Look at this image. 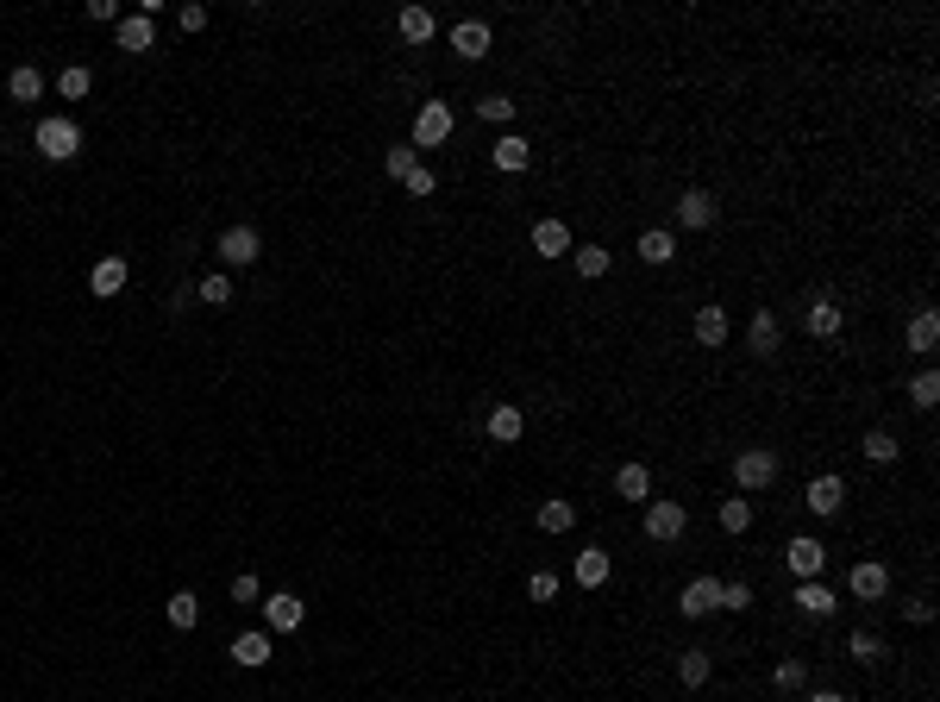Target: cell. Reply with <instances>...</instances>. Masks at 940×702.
<instances>
[{
  "label": "cell",
  "mask_w": 940,
  "mask_h": 702,
  "mask_svg": "<svg viewBox=\"0 0 940 702\" xmlns=\"http://www.w3.org/2000/svg\"><path fill=\"white\" fill-rule=\"evenodd\" d=\"M734 483H740V496H759V489L778 483V452H765V446H752L734 458Z\"/></svg>",
  "instance_id": "7a4b0ae2"
},
{
  "label": "cell",
  "mask_w": 940,
  "mask_h": 702,
  "mask_svg": "<svg viewBox=\"0 0 940 702\" xmlns=\"http://www.w3.org/2000/svg\"><path fill=\"white\" fill-rule=\"evenodd\" d=\"M232 602L257 608V602H264V583H257V577H232Z\"/></svg>",
  "instance_id": "b9f144b4"
},
{
  "label": "cell",
  "mask_w": 940,
  "mask_h": 702,
  "mask_svg": "<svg viewBox=\"0 0 940 702\" xmlns=\"http://www.w3.org/2000/svg\"><path fill=\"white\" fill-rule=\"evenodd\" d=\"M721 608H734V615H740V608H752V590H746V583H721Z\"/></svg>",
  "instance_id": "ee69618b"
},
{
  "label": "cell",
  "mask_w": 940,
  "mask_h": 702,
  "mask_svg": "<svg viewBox=\"0 0 940 702\" xmlns=\"http://www.w3.org/2000/svg\"><path fill=\"white\" fill-rule=\"evenodd\" d=\"M684 527H690V514L684 502H646V540H684Z\"/></svg>",
  "instance_id": "8992f818"
},
{
  "label": "cell",
  "mask_w": 940,
  "mask_h": 702,
  "mask_svg": "<svg viewBox=\"0 0 940 702\" xmlns=\"http://www.w3.org/2000/svg\"><path fill=\"white\" fill-rule=\"evenodd\" d=\"M533 251L539 257H564V251H571V226H564V220H539L533 226Z\"/></svg>",
  "instance_id": "7402d4cb"
},
{
  "label": "cell",
  "mask_w": 940,
  "mask_h": 702,
  "mask_svg": "<svg viewBox=\"0 0 940 702\" xmlns=\"http://www.w3.org/2000/svg\"><path fill=\"white\" fill-rule=\"evenodd\" d=\"M82 13L94 19V26H107V19H120V7H113V0H88V7H82Z\"/></svg>",
  "instance_id": "f6af8a7d"
},
{
  "label": "cell",
  "mask_w": 940,
  "mask_h": 702,
  "mask_svg": "<svg viewBox=\"0 0 940 702\" xmlns=\"http://www.w3.org/2000/svg\"><path fill=\"white\" fill-rule=\"evenodd\" d=\"M608 571H615V558H608L602 546H583V552H577V583H583V590H602Z\"/></svg>",
  "instance_id": "e0dca14e"
},
{
  "label": "cell",
  "mask_w": 940,
  "mask_h": 702,
  "mask_svg": "<svg viewBox=\"0 0 940 702\" xmlns=\"http://www.w3.org/2000/svg\"><path fill=\"white\" fill-rule=\"evenodd\" d=\"M803 502H809V514H821V521H828V514H840V502H846V483H840V477H815Z\"/></svg>",
  "instance_id": "2e32d148"
},
{
  "label": "cell",
  "mask_w": 940,
  "mask_h": 702,
  "mask_svg": "<svg viewBox=\"0 0 940 702\" xmlns=\"http://www.w3.org/2000/svg\"><path fill=\"white\" fill-rule=\"evenodd\" d=\"M163 615H170V627H195V621H201V596H195V590H176Z\"/></svg>",
  "instance_id": "d6a6232c"
},
{
  "label": "cell",
  "mask_w": 940,
  "mask_h": 702,
  "mask_svg": "<svg viewBox=\"0 0 940 702\" xmlns=\"http://www.w3.org/2000/svg\"><path fill=\"white\" fill-rule=\"evenodd\" d=\"M483 427H489V439H496V446H514V439L527 433V420H521V408H514V402H502V408H489Z\"/></svg>",
  "instance_id": "9a60e30c"
},
{
  "label": "cell",
  "mask_w": 940,
  "mask_h": 702,
  "mask_svg": "<svg viewBox=\"0 0 940 702\" xmlns=\"http://www.w3.org/2000/svg\"><path fill=\"white\" fill-rule=\"evenodd\" d=\"M88 289L94 295H120L126 289V257H101V264L88 270Z\"/></svg>",
  "instance_id": "603a6c76"
},
{
  "label": "cell",
  "mask_w": 940,
  "mask_h": 702,
  "mask_svg": "<svg viewBox=\"0 0 940 702\" xmlns=\"http://www.w3.org/2000/svg\"><path fill=\"white\" fill-rule=\"evenodd\" d=\"M57 95H63V101H82V95H88V69H82V63H69L63 76H57Z\"/></svg>",
  "instance_id": "74e56055"
},
{
  "label": "cell",
  "mask_w": 940,
  "mask_h": 702,
  "mask_svg": "<svg viewBox=\"0 0 940 702\" xmlns=\"http://www.w3.org/2000/svg\"><path fill=\"white\" fill-rule=\"evenodd\" d=\"M195 295L207 301V308H226V301H232V276H220V270H214V276H201V289H195Z\"/></svg>",
  "instance_id": "d590c367"
},
{
  "label": "cell",
  "mask_w": 940,
  "mask_h": 702,
  "mask_svg": "<svg viewBox=\"0 0 940 702\" xmlns=\"http://www.w3.org/2000/svg\"><path fill=\"white\" fill-rule=\"evenodd\" d=\"M477 113H483L489 126H508V120H514V101H508V95H483V101H477Z\"/></svg>",
  "instance_id": "60d3db41"
},
{
  "label": "cell",
  "mask_w": 940,
  "mask_h": 702,
  "mask_svg": "<svg viewBox=\"0 0 940 702\" xmlns=\"http://www.w3.org/2000/svg\"><path fill=\"white\" fill-rule=\"evenodd\" d=\"M445 138H452V107H445V101H427V107L414 113V138H408V145H414V151H439Z\"/></svg>",
  "instance_id": "3957f363"
},
{
  "label": "cell",
  "mask_w": 940,
  "mask_h": 702,
  "mask_svg": "<svg viewBox=\"0 0 940 702\" xmlns=\"http://www.w3.org/2000/svg\"><path fill=\"white\" fill-rule=\"evenodd\" d=\"M846 652H853L859 665H878V659H884V640H878V634H853V640H846Z\"/></svg>",
  "instance_id": "ab89813d"
},
{
  "label": "cell",
  "mask_w": 940,
  "mask_h": 702,
  "mask_svg": "<svg viewBox=\"0 0 940 702\" xmlns=\"http://www.w3.org/2000/svg\"><path fill=\"white\" fill-rule=\"evenodd\" d=\"M615 489H621L627 502H652V471H646V464H621V471H615Z\"/></svg>",
  "instance_id": "4316f807"
},
{
  "label": "cell",
  "mask_w": 940,
  "mask_h": 702,
  "mask_svg": "<svg viewBox=\"0 0 940 702\" xmlns=\"http://www.w3.org/2000/svg\"><path fill=\"white\" fill-rule=\"evenodd\" d=\"M884 590H890V571L878 565V558H865V565H853V596H859V602H878Z\"/></svg>",
  "instance_id": "44dd1931"
},
{
  "label": "cell",
  "mask_w": 940,
  "mask_h": 702,
  "mask_svg": "<svg viewBox=\"0 0 940 702\" xmlns=\"http://www.w3.org/2000/svg\"><path fill=\"white\" fill-rule=\"evenodd\" d=\"M383 170H389V176H395V182H408V176H414V170H420V157H414V145H395V151H389V157H383Z\"/></svg>",
  "instance_id": "8d00e7d4"
},
{
  "label": "cell",
  "mask_w": 940,
  "mask_h": 702,
  "mask_svg": "<svg viewBox=\"0 0 940 702\" xmlns=\"http://www.w3.org/2000/svg\"><path fill=\"white\" fill-rule=\"evenodd\" d=\"M903 339H909V351H934V345H940V314L922 308V314L909 320V333H903Z\"/></svg>",
  "instance_id": "f1b7e54d"
},
{
  "label": "cell",
  "mask_w": 940,
  "mask_h": 702,
  "mask_svg": "<svg viewBox=\"0 0 940 702\" xmlns=\"http://www.w3.org/2000/svg\"><path fill=\"white\" fill-rule=\"evenodd\" d=\"M176 19H182V32H201V26H207V7H201V0H195V7H182Z\"/></svg>",
  "instance_id": "bcb514c9"
},
{
  "label": "cell",
  "mask_w": 940,
  "mask_h": 702,
  "mask_svg": "<svg viewBox=\"0 0 940 702\" xmlns=\"http://www.w3.org/2000/svg\"><path fill=\"white\" fill-rule=\"evenodd\" d=\"M571 264H577V276H590V283H596V276L615 270V251H602V245H571Z\"/></svg>",
  "instance_id": "484cf974"
},
{
  "label": "cell",
  "mask_w": 940,
  "mask_h": 702,
  "mask_svg": "<svg viewBox=\"0 0 940 702\" xmlns=\"http://www.w3.org/2000/svg\"><path fill=\"white\" fill-rule=\"evenodd\" d=\"M796 608H803L809 621H828L834 608H840V596H834V590H828V583H821V577H809V583H796Z\"/></svg>",
  "instance_id": "8fae6325"
},
{
  "label": "cell",
  "mask_w": 940,
  "mask_h": 702,
  "mask_svg": "<svg viewBox=\"0 0 940 702\" xmlns=\"http://www.w3.org/2000/svg\"><path fill=\"white\" fill-rule=\"evenodd\" d=\"M784 565L796 571V583H809V577H821V565H828V546L809 540V533H796V540L784 546Z\"/></svg>",
  "instance_id": "52a82bcc"
},
{
  "label": "cell",
  "mask_w": 940,
  "mask_h": 702,
  "mask_svg": "<svg viewBox=\"0 0 940 702\" xmlns=\"http://www.w3.org/2000/svg\"><path fill=\"white\" fill-rule=\"evenodd\" d=\"M257 257H264V239H257L251 226H226V232H220V264H226V270H251Z\"/></svg>",
  "instance_id": "5b68a950"
},
{
  "label": "cell",
  "mask_w": 940,
  "mask_h": 702,
  "mask_svg": "<svg viewBox=\"0 0 940 702\" xmlns=\"http://www.w3.org/2000/svg\"><path fill=\"white\" fill-rule=\"evenodd\" d=\"M489 163H496V170H508V176H521L527 163H533V145H527V138H514V132H502L496 151H489Z\"/></svg>",
  "instance_id": "4fadbf2b"
},
{
  "label": "cell",
  "mask_w": 940,
  "mask_h": 702,
  "mask_svg": "<svg viewBox=\"0 0 940 702\" xmlns=\"http://www.w3.org/2000/svg\"><path fill=\"white\" fill-rule=\"evenodd\" d=\"M778 339H784L778 314H771V308H752V320H746V345H752V358H778Z\"/></svg>",
  "instance_id": "ba28073f"
},
{
  "label": "cell",
  "mask_w": 940,
  "mask_h": 702,
  "mask_svg": "<svg viewBox=\"0 0 940 702\" xmlns=\"http://www.w3.org/2000/svg\"><path fill=\"white\" fill-rule=\"evenodd\" d=\"M32 145L51 157V163H69L82 151V126L76 120H63V113H51V120H38V132H32Z\"/></svg>",
  "instance_id": "6da1fadb"
},
{
  "label": "cell",
  "mask_w": 940,
  "mask_h": 702,
  "mask_svg": "<svg viewBox=\"0 0 940 702\" xmlns=\"http://www.w3.org/2000/svg\"><path fill=\"white\" fill-rule=\"evenodd\" d=\"M709 671H715V659H709V652H702V646H696V652H684V659H677V677H684L690 690H702V684H709Z\"/></svg>",
  "instance_id": "1f68e13d"
},
{
  "label": "cell",
  "mask_w": 940,
  "mask_h": 702,
  "mask_svg": "<svg viewBox=\"0 0 940 702\" xmlns=\"http://www.w3.org/2000/svg\"><path fill=\"white\" fill-rule=\"evenodd\" d=\"M840 320H846V314H840V301H828V295H815V301H809V314H803V326H809L815 339H834V333H840Z\"/></svg>",
  "instance_id": "ffe728a7"
},
{
  "label": "cell",
  "mask_w": 940,
  "mask_h": 702,
  "mask_svg": "<svg viewBox=\"0 0 940 702\" xmlns=\"http://www.w3.org/2000/svg\"><path fill=\"white\" fill-rule=\"evenodd\" d=\"M395 26H402V38H408V44H427V38L439 32V19H433L427 7H402V19H395Z\"/></svg>",
  "instance_id": "4dcf8cb0"
},
{
  "label": "cell",
  "mask_w": 940,
  "mask_h": 702,
  "mask_svg": "<svg viewBox=\"0 0 940 702\" xmlns=\"http://www.w3.org/2000/svg\"><path fill=\"white\" fill-rule=\"evenodd\" d=\"M433 189H439L433 170H414V176H408V195H433Z\"/></svg>",
  "instance_id": "7dc6e473"
},
{
  "label": "cell",
  "mask_w": 940,
  "mask_h": 702,
  "mask_svg": "<svg viewBox=\"0 0 940 702\" xmlns=\"http://www.w3.org/2000/svg\"><path fill=\"white\" fill-rule=\"evenodd\" d=\"M7 95H13L19 107H26V101H44V76H38L32 63H19L13 76H7Z\"/></svg>",
  "instance_id": "83f0119b"
},
{
  "label": "cell",
  "mask_w": 940,
  "mask_h": 702,
  "mask_svg": "<svg viewBox=\"0 0 940 702\" xmlns=\"http://www.w3.org/2000/svg\"><path fill=\"white\" fill-rule=\"evenodd\" d=\"M721 339H727V308L702 301V308H696V345H709V351H715Z\"/></svg>",
  "instance_id": "cb8c5ba5"
},
{
  "label": "cell",
  "mask_w": 940,
  "mask_h": 702,
  "mask_svg": "<svg viewBox=\"0 0 940 702\" xmlns=\"http://www.w3.org/2000/svg\"><path fill=\"white\" fill-rule=\"evenodd\" d=\"M859 452L872 458V464H897V458H903L897 433H884V427H872V433H865V439H859Z\"/></svg>",
  "instance_id": "f546056e"
},
{
  "label": "cell",
  "mask_w": 940,
  "mask_h": 702,
  "mask_svg": "<svg viewBox=\"0 0 940 702\" xmlns=\"http://www.w3.org/2000/svg\"><path fill=\"white\" fill-rule=\"evenodd\" d=\"M934 402H940V377H934V370H922V377H909V408H922V414H928Z\"/></svg>",
  "instance_id": "836d02e7"
},
{
  "label": "cell",
  "mask_w": 940,
  "mask_h": 702,
  "mask_svg": "<svg viewBox=\"0 0 940 702\" xmlns=\"http://www.w3.org/2000/svg\"><path fill=\"white\" fill-rule=\"evenodd\" d=\"M527 596H533V602H558V577H552V571H533Z\"/></svg>",
  "instance_id": "7bdbcfd3"
},
{
  "label": "cell",
  "mask_w": 940,
  "mask_h": 702,
  "mask_svg": "<svg viewBox=\"0 0 940 702\" xmlns=\"http://www.w3.org/2000/svg\"><path fill=\"white\" fill-rule=\"evenodd\" d=\"M533 521H539V533H571V527H577V508L552 496V502H539V508H533Z\"/></svg>",
  "instance_id": "d4e9b609"
},
{
  "label": "cell",
  "mask_w": 940,
  "mask_h": 702,
  "mask_svg": "<svg viewBox=\"0 0 940 702\" xmlns=\"http://www.w3.org/2000/svg\"><path fill=\"white\" fill-rule=\"evenodd\" d=\"M809 702H846V696H840V690H815Z\"/></svg>",
  "instance_id": "c3c4849f"
},
{
  "label": "cell",
  "mask_w": 940,
  "mask_h": 702,
  "mask_svg": "<svg viewBox=\"0 0 940 702\" xmlns=\"http://www.w3.org/2000/svg\"><path fill=\"white\" fill-rule=\"evenodd\" d=\"M452 51H458L464 63L489 57V26H483V19H464V26H452Z\"/></svg>",
  "instance_id": "5bb4252c"
},
{
  "label": "cell",
  "mask_w": 940,
  "mask_h": 702,
  "mask_svg": "<svg viewBox=\"0 0 940 702\" xmlns=\"http://www.w3.org/2000/svg\"><path fill=\"white\" fill-rule=\"evenodd\" d=\"M120 51H157V19H145V13H132V19H120Z\"/></svg>",
  "instance_id": "ac0fdd59"
},
{
  "label": "cell",
  "mask_w": 940,
  "mask_h": 702,
  "mask_svg": "<svg viewBox=\"0 0 940 702\" xmlns=\"http://www.w3.org/2000/svg\"><path fill=\"white\" fill-rule=\"evenodd\" d=\"M677 226H684V232H709L715 226V195H702V189L677 195Z\"/></svg>",
  "instance_id": "30bf717a"
},
{
  "label": "cell",
  "mask_w": 940,
  "mask_h": 702,
  "mask_svg": "<svg viewBox=\"0 0 940 702\" xmlns=\"http://www.w3.org/2000/svg\"><path fill=\"white\" fill-rule=\"evenodd\" d=\"M721 527H727V533H746V527H752V502H746V496H727V502H721Z\"/></svg>",
  "instance_id": "e575fe53"
},
{
  "label": "cell",
  "mask_w": 940,
  "mask_h": 702,
  "mask_svg": "<svg viewBox=\"0 0 940 702\" xmlns=\"http://www.w3.org/2000/svg\"><path fill=\"white\" fill-rule=\"evenodd\" d=\"M803 677H809V665H803V659H778L771 684H778V690H803Z\"/></svg>",
  "instance_id": "f35d334b"
},
{
  "label": "cell",
  "mask_w": 940,
  "mask_h": 702,
  "mask_svg": "<svg viewBox=\"0 0 940 702\" xmlns=\"http://www.w3.org/2000/svg\"><path fill=\"white\" fill-rule=\"evenodd\" d=\"M715 608H721V577H709V571L690 577L684 596H677V615L684 621H702V615H715Z\"/></svg>",
  "instance_id": "277c9868"
},
{
  "label": "cell",
  "mask_w": 940,
  "mask_h": 702,
  "mask_svg": "<svg viewBox=\"0 0 940 702\" xmlns=\"http://www.w3.org/2000/svg\"><path fill=\"white\" fill-rule=\"evenodd\" d=\"M226 652H232V665H245V671H264V665H270V652H276V646H270V634H257V627H245V634H239V640H232Z\"/></svg>",
  "instance_id": "9c48e42d"
},
{
  "label": "cell",
  "mask_w": 940,
  "mask_h": 702,
  "mask_svg": "<svg viewBox=\"0 0 940 702\" xmlns=\"http://www.w3.org/2000/svg\"><path fill=\"white\" fill-rule=\"evenodd\" d=\"M257 608H264V621L276 627V634H295L301 615H308V602H301V596H264Z\"/></svg>",
  "instance_id": "7c38bea8"
},
{
  "label": "cell",
  "mask_w": 940,
  "mask_h": 702,
  "mask_svg": "<svg viewBox=\"0 0 940 702\" xmlns=\"http://www.w3.org/2000/svg\"><path fill=\"white\" fill-rule=\"evenodd\" d=\"M633 251H640V264H652V270H658V264H671V257H677V239H671L665 226H646Z\"/></svg>",
  "instance_id": "d6986e66"
}]
</instances>
